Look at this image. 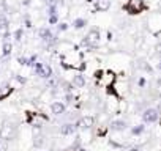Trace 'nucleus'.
Listing matches in <instances>:
<instances>
[{
	"instance_id": "33",
	"label": "nucleus",
	"mask_w": 161,
	"mask_h": 151,
	"mask_svg": "<svg viewBox=\"0 0 161 151\" xmlns=\"http://www.w3.org/2000/svg\"><path fill=\"white\" fill-rule=\"evenodd\" d=\"M30 3H32V0H24V2H22V5H24V7H29Z\"/></svg>"
},
{
	"instance_id": "8",
	"label": "nucleus",
	"mask_w": 161,
	"mask_h": 151,
	"mask_svg": "<svg viewBox=\"0 0 161 151\" xmlns=\"http://www.w3.org/2000/svg\"><path fill=\"white\" fill-rule=\"evenodd\" d=\"M71 84H73V87L74 88H84L86 87V77L80 72H76L74 76H73V79H71Z\"/></svg>"
},
{
	"instance_id": "32",
	"label": "nucleus",
	"mask_w": 161,
	"mask_h": 151,
	"mask_svg": "<svg viewBox=\"0 0 161 151\" xmlns=\"http://www.w3.org/2000/svg\"><path fill=\"white\" fill-rule=\"evenodd\" d=\"M155 84H156V87H158V88H161V77H158V79L155 81Z\"/></svg>"
},
{
	"instance_id": "18",
	"label": "nucleus",
	"mask_w": 161,
	"mask_h": 151,
	"mask_svg": "<svg viewBox=\"0 0 161 151\" xmlns=\"http://www.w3.org/2000/svg\"><path fill=\"white\" fill-rule=\"evenodd\" d=\"M13 36H14V41H16V43H21L22 38H24V29H18V30L13 33Z\"/></svg>"
},
{
	"instance_id": "31",
	"label": "nucleus",
	"mask_w": 161,
	"mask_h": 151,
	"mask_svg": "<svg viewBox=\"0 0 161 151\" xmlns=\"http://www.w3.org/2000/svg\"><path fill=\"white\" fill-rule=\"evenodd\" d=\"M106 39H108V41H112V39H114V33H112L111 30H108V33H106Z\"/></svg>"
},
{
	"instance_id": "21",
	"label": "nucleus",
	"mask_w": 161,
	"mask_h": 151,
	"mask_svg": "<svg viewBox=\"0 0 161 151\" xmlns=\"http://www.w3.org/2000/svg\"><path fill=\"white\" fill-rule=\"evenodd\" d=\"M60 21H58V14H54V16H47V24L49 25H57Z\"/></svg>"
},
{
	"instance_id": "36",
	"label": "nucleus",
	"mask_w": 161,
	"mask_h": 151,
	"mask_svg": "<svg viewBox=\"0 0 161 151\" xmlns=\"http://www.w3.org/2000/svg\"><path fill=\"white\" fill-rule=\"evenodd\" d=\"M0 148H2V146H0Z\"/></svg>"
},
{
	"instance_id": "13",
	"label": "nucleus",
	"mask_w": 161,
	"mask_h": 151,
	"mask_svg": "<svg viewBox=\"0 0 161 151\" xmlns=\"http://www.w3.org/2000/svg\"><path fill=\"white\" fill-rule=\"evenodd\" d=\"M87 24H89V22H87V19H86V18H76V19L73 21V24H71V25H73V29H74V30H82V29H86V27H87Z\"/></svg>"
},
{
	"instance_id": "2",
	"label": "nucleus",
	"mask_w": 161,
	"mask_h": 151,
	"mask_svg": "<svg viewBox=\"0 0 161 151\" xmlns=\"http://www.w3.org/2000/svg\"><path fill=\"white\" fill-rule=\"evenodd\" d=\"M33 72L38 76V77L44 79V81H49L51 77H54V69H52V66L47 65V63H41V61H36V63H35Z\"/></svg>"
},
{
	"instance_id": "26",
	"label": "nucleus",
	"mask_w": 161,
	"mask_h": 151,
	"mask_svg": "<svg viewBox=\"0 0 161 151\" xmlns=\"http://www.w3.org/2000/svg\"><path fill=\"white\" fill-rule=\"evenodd\" d=\"M46 7H58V0H44Z\"/></svg>"
},
{
	"instance_id": "23",
	"label": "nucleus",
	"mask_w": 161,
	"mask_h": 151,
	"mask_svg": "<svg viewBox=\"0 0 161 151\" xmlns=\"http://www.w3.org/2000/svg\"><path fill=\"white\" fill-rule=\"evenodd\" d=\"M43 143H44L43 137H41V135H35V138H33V145H35L36 148H40V146H43Z\"/></svg>"
},
{
	"instance_id": "14",
	"label": "nucleus",
	"mask_w": 161,
	"mask_h": 151,
	"mask_svg": "<svg viewBox=\"0 0 161 151\" xmlns=\"http://www.w3.org/2000/svg\"><path fill=\"white\" fill-rule=\"evenodd\" d=\"M11 52H13V44L10 41H3V44H2V55L7 58V57L11 55Z\"/></svg>"
},
{
	"instance_id": "5",
	"label": "nucleus",
	"mask_w": 161,
	"mask_h": 151,
	"mask_svg": "<svg viewBox=\"0 0 161 151\" xmlns=\"http://www.w3.org/2000/svg\"><path fill=\"white\" fill-rule=\"evenodd\" d=\"M159 113H161V112H159L156 107H148V109H145V110L142 112V121L147 123V124H153V123L158 121Z\"/></svg>"
},
{
	"instance_id": "34",
	"label": "nucleus",
	"mask_w": 161,
	"mask_h": 151,
	"mask_svg": "<svg viewBox=\"0 0 161 151\" xmlns=\"http://www.w3.org/2000/svg\"><path fill=\"white\" fill-rule=\"evenodd\" d=\"M130 151H139V149H137V148H131Z\"/></svg>"
},
{
	"instance_id": "1",
	"label": "nucleus",
	"mask_w": 161,
	"mask_h": 151,
	"mask_svg": "<svg viewBox=\"0 0 161 151\" xmlns=\"http://www.w3.org/2000/svg\"><path fill=\"white\" fill-rule=\"evenodd\" d=\"M100 41H101V30L98 27H92L87 35L82 38V41H80V46L82 47H87V50H97L100 47Z\"/></svg>"
},
{
	"instance_id": "24",
	"label": "nucleus",
	"mask_w": 161,
	"mask_h": 151,
	"mask_svg": "<svg viewBox=\"0 0 161 151\" xmlns=\"http://www.w3.org/2000/svg\"><path fill=\"white\" fill-rule=\"evenodd\" d=\"M58 14V8L57 7H47V16H54Z\"/></svg>"
},
{
	"instance_id": "29",
	"label": "nucleus",
	"mask_w": 161,
	"mask_h": 151,
	"mask_svg": "<svg viewBox=\"0 0 161 151\" xmlns=\"http://www.w3.org/2000/svg\"><path fill=\"white\" fill-rule=\"evenodd\" d=\"M27 57H18V63L21 65V66H27Z\"/></svg>"
},
{
	"instance_id": "6",
	"label": "nucleus",
	"mask_w": 161,
	"mask_h": 151,
	"mask_svg": "<svg viewBox=\"0 0 161 151\" xmlns=\"http://www.w3.org/2000/svg\"><path fill=\"white\" fill-rule=\"evenodd\" d=\"M76 124V128H84V129H90V128H93L95 126V118L92 117V115H84L82 118H80L77 123H74Z\"/></svg>"
},
{
	"instance_id": "28",
	"label": "nucleus",
	"mask_w": 161,
	"mask_h": 151,
	"mask_svg": "<svg viewBox=\"0 0 161 151\" xmlns=\"http://www.w3.org/2000/svg\"><path fill=\"white\" fill-rule=\"evenodd\" d=\"M14 79H16V81H18L21 85L27 84V79H25V77H22V76H19V74H16V76H14Z\"/></svg>"
},
{
	"instance_id": "11",
	"label": "nucleus",
	"mask_w": 161,
	"mask_h": 151,
	"mask_svg": "<svg viewBox=\"0 0 161 151\" xmlns=\"http://www.w3.org/2000/svg\"><path fill=\"white\" fill-rule=\"evenodd\" d=\"M76 131H77V128L73 123H65V124L60 126V134L62 135H73Z\"/></svg>"
},
{
	"instance_id": "15",
	"label": "nucleus",
	"mask_w": 161,
	"mask_h": 151,
	"mask_svg": "<svg viewBox=\"0 0 161 151\" xmlns=\"http://www.w3.org/2000/svg\"><path fill=\"white\" fill-rule=\"evenodd\" d=\"M10 29V19L5 14H0V32H5Z\"/></svg>"
},
{
	"instance_id": "3",
	"label": "nucleus",
	"mask_w": 161,
	"mask_h": 151,
	"mask_svg": "<svg viewBox=\"0 0 161 151\" xmlns=\"http://www.w3.org/2000/svg\"><path fill=\"white\" fill-rule=\"evenodd\" d=\"M125 10H126L130 14H139V13H142L144 10H147L145 0H128V3L125 5Z\"/></svg>"
},
{
	"instance_id": "22",
	"label": "nucleus",
	"mask_w": 161,
	"mask_h": 151,
	"mask_svg": "<svg viewBox=\"0 0 161 151\" xmlns=\"http://www.w3.org/2000/svg\"><path fill=\"white\" fill-rule=\"evenodd\" d=\"M145 85H147L145 76H139V77H137V87H139V88H145Z\"/></svg>"
},
{
	"instance_id": "27",
	"label": "nucleus",
	"mask_w": 161,
	"mask_h": 151,
	"mask_svg": "<svg viewBox=\"0 0 161 151\" xmlns=\"http://www.w3.org/2000/svg\"><path fill=\"white\" fill-rule=\"evenodd\" d=\"M24 25H25V29H32V21H30L29 14L24 16Z\"/></svg>"
},
{
	"instance_id": "7",
	"label": "nucleus",
	"mask_w": 161,
	"mask_h": 151,
	"mask_svg": "<svg viewBox=\"0 0 161 151\" xmlns=\"http://www.w3.org/2000/svg\"><path fill=\"white\" fill-rule=\"evenodd\" d=\"M51 112H52V115H55V117L63 115V113L66 112V104L62 102V101H54V102L51 104Z\"/></svg>"
},
{
	"instance_id": "20",
	"label": "nucleus",
	"mask_w": 161,
	"mask_h": 151,
	"mask_svg": "<svg viewBox=\"0 0 161 151\" xmlns=\"http://www.w3.org/2000/svg\"><path fill=\"white\" fill-rule=\"evenodd\" d=\"M27 66H30V68H33L35 66V63L38 61V55L36 54H33V55H30V57H27Z\"/></svg>"
},
{
	"instance_id": "10",
	"label": "nucleus",
	"mask_w": 161,
	"mask_h": 151,
	"mask_svg": "<svg viewBox=\"0 0 161 151\" xmlns=\"http://www.w3.org/2000/svg\"><path fill=\"white\" fill-rule=\"evenodd\" d=\"M136 68L139 69V71H142V72H147V74H152L153 72V68H152V65L145 60V58H139L137 60V65H136Z\"/></svg>"
},
{
	"instance_id": "30",
	"label": "nucleus",
	"mask_w": 161,
	"mask_h": 151,
	"mask_svg": "<svg viewBox=\"0 0 161 151\" xmlns=\"http://www.w3.org/2000/svg\"><path fill=\"white\" fill-rule=\"evenodd\" d=\"M10 36H11V33L8 30H5L3 32V41H10Z\"/></svg>"
},
{
	"instance_id": "9",
	"label": "nucleus",
	"mask_w": 161,
	"mask_h": 151,
	"mask_svg": "<svg viewBox=\"0 0 161 151\" xmlns=\"http://www.w3.org/2000/svg\"><path fill=\"white\" fill-rule=\"evenodd\" d=\"M93 3H95V10L97 11L104 13V11H109V8L112 5V0H95Z\"/></svg>"
},
{
	"instance_id": "17",
	"label": "nucleus",
	"mask_w": 161,
	"mask_h": 151,
	"mask_svg": "<svg viewBox=\"0 0 161 151\" xmlns=\"http://www.w3.org/2000/svg\"><path fill=\"white\" fill-rule=\"evenodd\" d=\"M8 93H11V87H10L8 84L0 85V98H5Z\"/></svg>"
},
{
	"instance_id": "25",
	"label": "nucleus",
	"mask_w": 161,
	"mask_h": 151,
	"mask_svg": "<svg viewBox=\"0 0 161 151\" xmlns=\"http://www.w3.org/2000/svg\"><path fill=\"white\" fill-rule=\"evenodd\" d=\"M73 101H74L73 93H65V102H66V104H73Z\"/></svg>"
},
{
	"instance_id": "12",
	"label": "nucleus",
	"mask_w": 161,
	"mask_h": 151,
	"mask_svg": "<svg viewBox=\"0 0 161 151\" xmlns=\"http://www.w3.org/2000/svg\"><path fill=\"white\" fill-rule=\"evenodd\" d=\"M126 128H128V124H126V121H123V120H115V121L111 123V129H112V131H117V132H122V131H125Z\"/></svg>"
},
{
	"instance_id": "35",
	"label": "nucleus",
	"mask_w": 161,
	"mask_h": 151,
	"mask_svg": "<svg viewBox=\"0 0 161 151\" xmlns=\"http://www.w3.org/2000/svg\"><path fill=\"white\" fill-rule=\"evenodd\" d=\"M87 2H95V0H87Z\"/></svg>"
},
{
	"instance_id": "16",
	"label": "nucleus",
	"mask_w": 161,
	"mask_h": 151,
	"mask_svg": "<svg viewBox=\"0 0 161 151\" xmlns=\"http://www.w3.org/2000/svg\"><path fill=\"white\" fill-rule=\"evenodd\" d=\"M144 131H145V126H144V124H136V126H133V128H131V131H130V132H131L133 135H142V134H144Z\"/></svg>"
},
{
	"instance_id": "19",
	"label": "nucleus",
	"mask_w": 161,
	"mask_h": 151,
	"mask_svg": "<svg viewBox=\"0 0 161 151\" xmlns=\"http://www.w3.org/2000/svg\"><path fill=\"white\" fill-rule=\"evenodd\" d=\"M69 29V24H66V22H58L57 24V32L58 33H63V32H66Z\"/></svg>"
},
{
	"instance_id": "4",
	"label": "nucleus",
	"mask_w": 161,
	"mask_h": 151,
	"mask_svg": "<svg viewBox=\"0 0 161 151\" xmlns=\"http://www.w3.org/2000/svg\"><path fill=\"white\" fill-rule=\"evenodd\" d=\"M18 134V129L13 123H5L0 128V138L2 140H13Z\"/></svg>"
}]
</instances>
